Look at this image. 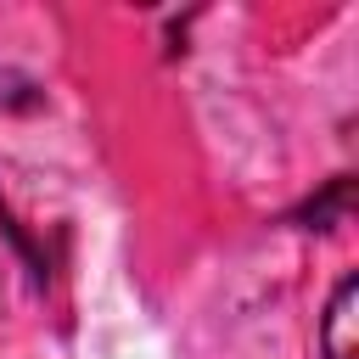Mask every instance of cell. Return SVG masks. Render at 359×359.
<instances>
[{
	"instance_id": "6da1fadb",
	"label": "cell",
	"mask_w": 359,
	"mask_h": 359,
	"mask_svg": "<svg viewBox=\"0 0 359 359\" xmlns=\"http://www.w3.org/2000/svg\"><path fill=\"white\" fill-rule=\"evenodd\" d=\"M353 297H359V280L348 275V280L337 286L325 320H320V348H325V359H359V348H353Z\"/></svg>"
}]
</instances>
